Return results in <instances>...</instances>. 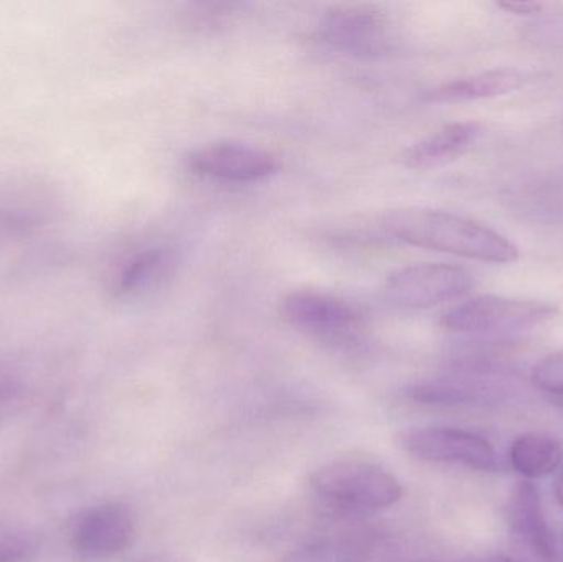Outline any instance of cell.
<instances>
[{
  "label": "cell",
  "mask_w": 563,
  "mask_h": 562,
  "mask_svg": "<svg viewBox=\"0 0 563 562\" xmlns=\"http://www.w3.org/2000/svg\"><path fill=\"white\" fill-rule=\"evenodd\" d=\"M555 405L561 406L563 409V396H561V398H555Z\"/></svg>",
  "instance_id": "22"
},
{
  "label": "cell",
  "mask_w": 563,
  "mask_h": 562,
  "mask_svg": "<svg viewBox=\"0 0 563 562\" xmlns=\"http://www.w3.org/2000/svg\"><path fill=\"white\" fill-rule=\"evenodd\" d=\"M383 227L402 243L483 263H516L519 247L486 224L450 211L402 207L384 214Z\"/></svg>",
  "instance_id": "1"
},
{
  "label": "cell",
  "mask_w": 563,
  "mask_h": 562,
  "mask_svg": "<svg viewBox=\"0 0 563 562\" xmlns=\"http://www.w3.org/2000/svg\"><path fill=\"white\" fill-rule=\"evenodd\" d=\"M174 257L164 247H147L139 251L122 267L118 277V293L122 296H134L157 286L168 271L172 269Z\"/></svg>",
  "instance_id": "14"
},
{
  "label": "cell",
  "mask_w": 563,
  "mask_h": 562,
  "mask_svg": "<svg viewBox=\"0 0 563 562\" xmlns=\"http://www.w3.org/2000/svg\"><path fill=\"white\" fill-rule=\"evenodd\" d=\"M499 9L515 15H536L541 12L542 5L539 2H531V0H506V2L498 3Z\"/></svg>",
  "instance_id": "19"
},
{
  "label": "cell",
  "mask_w": 563,
  "mask_h": 562,
  "mask_svg": "<svg viewBox=\"0 0 563 562\" xmlns=\"http://www.w3.org/2000/svg\"><path fill=\"white\" fill-rule=\"evenodd\" d=\"M134 540V518L121 504H102L79 518L73 547L88 560H109L128 550Z\"/></svg>",
  "instance_id": "9"
},
{
  "label": "cell",
  "mask_w": 563,
  "mask_h": 562,
  "mask_svg": "<svg viewBox=\"0 0 563 562\" xmlns=\"http://www.w3.org/2000/svg\"><path fill=\"white\" fill-rule=\"evenodd\" d=\"M20 392V379L12 370L0 366V406L12 401Z\"/></svg>",
  "instance_id": "18"
},
{
  "label": "cell",
  "mask_w": 563,
  "mask_h": 562,
  "mask_svg": "<svg viewBox=\"0 0 563 562\" xmlns=\"http://www.w3.org/2000/svg\"><path fill=\"white\" fill-rule=\"evenodd\" d=\"M531 379L536 388L561 398L563 396V350L551 353L538 362V365L532 368Z\"/></svg>",
  "instance_id": "17"
},
{
  "label": "cell",
  "mask_w": 563,
  "mask_h": 562,
  "mask_svg": "<svg viewBox=\"0 0 563 562\" xmlns=\"http://www.w3.org/2000/svg\"><path fill=\"white\" fill-rule=\"evenodd\" d=\"M310 487L321 504L350 515L393 507L404 495L393 474L360 461L331 462L318 469Z\"/></svg>",
  "instance_id": "2"
},
{
  "label": "cell",
  "mask_w": 563,
  "mask_h": 562,
  "mask_svg": "<svg viewBox=\"0 0 563 562\" xmlns=\"http://www.w3.org/2000/svg\"><path fill=\"white\" fill-rule=\"evenodd\" d=\"M555 497H558L559 505L563 507V471L559 477L558 485H555Z\"/></svg>",
  "instance_id": "20"
},
{
  "label": "cell",
  "mask_w": 563,
  "mask_h": 562,
  "mask_svg": "<svg viewBox=\"0 0 563 562\" xmlns=\"http://www.w3.org/2000/svg\"><path fill=\"white\" fill-rule=\"evenodd\" d=\"M478 122L463 121L443 125L422 141L409 145L400 155L404 167L410 170H429L462 157L482 135Z\"/></svg>",
  "instance_id": "10"
},
{
  "label": "cell",
  "mask_w": 563,
  "mask_h": 562,
  "mask_svg": "<svg viewBox=\"0 0 563 562\" xmlns=\"http://www.w3.org/2000/svg\"><path fill=\"white\" fill-rule=\"evenodd\" d=\"M485 393L486 389L479 383L460 378L429 379L406 388L407 398L419 405H466L479 401Z\"/></svg>",
  "instance_id": "15"
},
{
  "label": "cell",
  "mask_w": 563,
  "mask_h": 562,
  "mask_svg": "<svg viewBox=\"0 0 563 562\" xmlns=\"http://www.w3.org/2000/svg\"><path fill=\"white\" fill-rule=\"evenodd\" d=\"M475 286L465 267L452 264H413L389 274L383 297L399 309L422 310L462 299Z\"/></svg>",
  "instance_id": "4"
},
{
  "label": "cell",
  "mask_w": 563,
  "mask_h": 562,
  "mask_svg": "<svg viewBox=\"0 0 563 562\" xmlns=\"http://www.w3.org/2000/svg\"><path fill=\"white\" fill-rule=\"evenodd\" d=\"M187 164L200 177L240 185L267 180L282 168L280 158L273 152L233 141L203 145L188 155Z\"/></svg>",
  "instance_id": "7"
},
{
  "label": "cell",
  "mask_w": 563,
  "mask_h": 562,
  "mask_svg": "<svg viewBox=\"0 0 563 562\" xmlns=\"http://www.w3.org/2000/svg\"><path fill=\"white\" fill-rule=\"evenodd\" d=\"M402 448L413 458L426 462L459 464L473 471L498 469V455L488 439L452 428H423L406 432Z\"/></svg>",
  "instance_id": "8"
},
{
  "label": "cell",
  "mask_w": 563,
  "mask_h": 562,
  "mask_svg": "<svg viewBox=\"0 0 563 562\" xmlns=\"http://www.w3.org/2000/svg\"><path fill=\"white\" fill-rule=\"evenodd\" d=\"M512 469L526 478H542L563 462V439L548 432L519 436L509 449Z\"/></svg>",
  "instance_id": "13"
},
{
  "label": "cell",
  "mask_w": 563,
  "mask_h": 562,
  "mask_svg": "<svg viewBox=\"0 0 563 562\" xmlns=\"http://www.w3.org/2000/svg\"><path fill=\"white\" fill-rule=\"evenodd\" d=\"M558 307L538 300L478 296L443 313L440 326L463 335H501L534 329L554 319Z\"/></svg>",
  "instance_id": "3"
},
{
  "label": "cell",
  "mask_w": 563,
  "mask_h": 562,
  "mask_svg": "<svg viewBox=\"0 0 563 562\" xmlns=\"http://www.w3.org/2000/svg\"><path fill=\"white\" fill-rule=\"evenodd\" d=\"M528 75L521 69L501 68L476 75L463 76L443 82L423 95L429 104H453V102L478 101V99L498 98L522 88Z\"/></svg>",
  "instance_id": "12"
},
{
  "label": "cell",
  "mask_w": 563,
  "mask_h": 562,
  "mask_svg": "<svg viewBox=\"0 0 563 562\" xmlns=\"http://www.w3.org/2000/svg\"><path fill=\"white\" fill-rule=\"evenodd\" d=\"M468 562H516V561L509 560V558H506V557H489V558H482V560H475V561H468Z\"/></svg>",
  "instance_id": "21"
},
{
  "label": "cell",
  "mask_w": 563,
  "mask_h": 562,
  "mask_svg": "<svg viewBox=\"0 0 563 562\" xmlns=\"http://www.w3.org/2000/svg\"><path fill=\"white\" fill-rule=\"evenodd\" d=\"M317 38L346 55H379L389 49L393 26L389 16L371 3H340L324 10L318 20Z\"/></svg>",
  "instance_id": "6"
},
{
  "label": "cell",
  "mask_w": 563,
  "mask_h": 562,
  "mask_svg": "<svg viewBox=\"0 0 563 562\" xmlns=\"http://www.w3.org/2000/svg\"><path fill=\"white\" fill-rule=\"evenodd\" d=\"M512 535L539 562H554V538L542 511L541 494L531 482H519L511 497Z\"/></svg>",
  "instance_id": "11"
},
{
  "label": "cell",
  "mask_w": 563,
  "mask_h": 562,
  "mask_svg": "<svg viewBox=\"0 0 563 562\" xmlns=\"http://www.w3.org/2000/svg\"><path fill=\"white\" fill-rule=\"evenodd\" d=\"M357 547L347 543H327L310 544V547L300 548L291 551L280 562H356Z\"/></svg>",
  "instance_id": "16"
},
{
  "label": "cell",
  "mask_w": 563,
  "mask_h": 562,
  "mask_svg": "<svg viewBox=\"0 0 563 562\" xmlns=\"http://www.w3.org/2000/svg\"><path fill=\"white\" fill-rule=\"evenodd\" d=\"M280 313L294 329L334 343L353 340L364 323L356 304L317 289L291 290L282 299Z\"/></svg>",
  "instance_id": "5"
}]
</instances>
